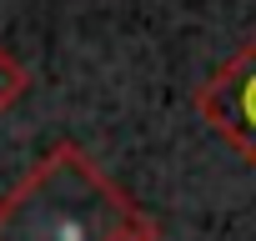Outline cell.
Returning <instances> with one entry per match:
<instances>
[{"instance_id":"obj_1","label":"cell","mask_w":256,"mask_h":241,"mask_svg":"<svg viewBox=\"0 0 256 241\" xmlns=\"http://www.w3.org/2000/svg\"><path fill=\"white\" fill-rule=\"evenodd\" d=\"M156 226L76 141H56L6 196L0 241H126Z\"/></svg>"},{"instance_id":"obj_2","label":"cell","mask_w":256,"mask_h":241,"mask_svg":"<svg viewBox=\"0 0 256 241\" xmlns=\"http://www.w3.org/2000/svg\"><path fill=\"white\" fill-rule=\"evenodd\" d=\"M196 116L256 171V30L236 46L226 66H216L196 86Z\"/></svg>"},{"instance_id":"obj_3","label":"cell","mask_w":256,"mask_h":241,"mask_svg":"<svg viewBox=\"0 0 256 241\" xmlns=\"http://www.w3.org/2000/svg\"><path fill=\"white\" fill-rule=\"evenodd\" d=\"M26 90H30V70H26L6 46H0V110H10Z\"/></svg>"},{"instance_id":"obj_4","label":"cell","mask_w":256,"mask_h":241,"mask_svg":"<svg viewBox=\"0 0 256 241\" xmlns=\"http://www.w3.org/2000/svg\"><path fill=\"white\" fill-rule=\"evenodd\" d=\"M126 241H156V226H146V231H136V236H126Z\"/></svg>"}]
</instances>
